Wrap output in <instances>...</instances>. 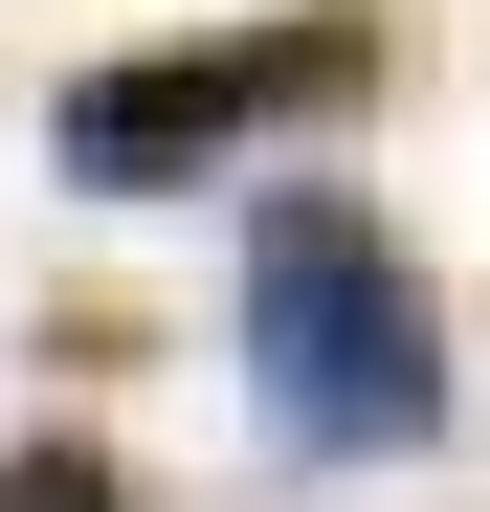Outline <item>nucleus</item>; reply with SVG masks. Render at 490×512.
Instances as JSON below:
<instances>
[{"instance_id": "nucleus-3", "label": "nucleus", "mask_w": 490, "mask_h": 512, "mask_svg": "<svg viewBox=\"0 0 490 512\" xmlns=\"http://www.w3.org/2000/svg\"><path fill=\"white\" fill-rule=\"evenodd\" d=\"M0 512H112V446H67V423H23V446H0Z\"/></svg>"}, {"instance_id": "nucleus-2", "label": "nucleus", "mask_w": 490, "mask_h": 512, "mask_svg": "<svg viewBox=\"0 0 490 512\" xmlns=\"http://www.w3.org/2000/svg\"><path fill=\"white\" fill-rule=\"evenodd\" d=\"M379 67H401V0H290V23H245V45H134V67H90L45 134H67L90 201H179V179H223L268 112H357Z\"/></svg>"}, {"instance_id": "nucleus-1", "label": "nucleus", "mask_w": 490, "mask_h": 512, "mask_svg": "<svg viewBox=\"0 0 490 512\" xmlns=\"http://www.w3.org/2000/svg\"><path fill=\"white\" fill-rule=\"evenodd\" d=\"M223 312H245V401L290 468H401L446 446V290L401 268V223L357 179H268L223 223Z\"/></svg>"}]
</instances>
